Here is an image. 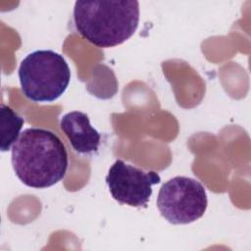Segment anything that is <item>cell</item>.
<instances>
[{"label":"cell","instance_id":"8992f818","mask_svg":"<svg viewBox=\"0 0 251 251\" xmlns=\"http://www.w3.org/2000/svg\"><path fill=\"white\" fill-rule=\"evenodd\" d=\"M60 126L75 152L90 154L98 150L101 135L92 127L85 113L79 111L67 113L61 118Z\"/></svg>","mask_w":251,"mask_h":251},{"label":"cell","instance_id":"7a4b0ae2","mask_svg":"<svg viewBox=\"0 0 251 251\" xmlns=\"http://www.w3.org/2000/svg\"><path fill=\"white\" fill-rule=\"evenodd\" d=\"M74 22L77 32L100 48L120 45L135 32L139 22V3L123 1H76Z\"/></svg>","mask_w":251,"mask_h":251},{"label":"cell","instance_id":"52a82bcc","mask_svg":"<svg viewBox=\"0 0 251 251\" xmlns=\"http://www.w3.org/2000/svg\"><path fill=\"white\" fill-rule=\"evenodd\" d=\"M24 126V119L9 106H0V149L2 152L8 151L20 136V131Z\"/></svg>","mask_w":251,"mask_h":251},{"label":"cell","instance_id":"3957f363","mask_svg":"<svg viewBox=\"0 0 251 251\" xmlns=\"http://www.w3.org/2000/svg\"><path fill=\"white\" fill-rule=\"evenodd\" d=\"M21 88L33 102H53L68 88L71 71L65 58L53 50H36L21 62Z\"/></svg>","mask_w":251,"mask_h":251},{"label":"cell","instance_id":"6da1fadb","mask_svg":"<svg viewBox=\"0 0 251 251\" xmlns=\"http://www.w3.org/2000/svg\"><path fill=\"white\" fill-rule=\"evenodd\" d=\"M12 166L25 185L47 188L65 177L68 154L63 142L53 131L28 127L12 146Z\"/></svg>","mask_w":251,"mask_h":251},{"label":"cell","instance_id":"5b68a950","mask_svg":"<svg viewBox=\"0 0 251 251\" xmlns=\"http://www.w3.org/2000/svg\"><path fill=\"white\" fill-rule=\"evenodd\" d=\"M112 197L122 205L146 208L152 195V186L161 181L158 173L145 172L132 165L117 160L106 176Z\"/></svg>","mask_w":251,"mask_h":251},{"label":"cell","instance_id":"277c9868","mask_svg":"<svg viewBox=\"0 0 251 251\" xmlns=\"http://www.w3.org/2000/svg\"><path fill=\"white\" fill-rule=\"evenodd\" d=\"M208 205L205 187L198 180L177 176L165 182L157 196L162 217L173 225H187L200 219Z\"/></svg>","mask_w":251,"mask_h":251}]
</instances>
